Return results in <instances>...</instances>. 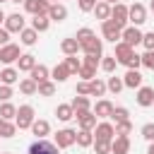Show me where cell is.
<instances>
[{
    "label": "cell",
    "instance_id": "6da1fadb",
    "mask_svg": "<svg viewBox=\"0 0 154 154\" xmlns=\"http://www.w3.org/2000/svg\"><path fill=\"white\" fill-rule=\"evenodd\" d=\"M34 120H36V118H34V106L22 103V106L17 108V116H14V125H17V130H29Z\"/></svg>",
    "mask_w": 154,
    "mask_h": 154
},
{
    "label": "cell",
    "instance_id": "7a4b0ae2",
    "mask_svg": "<svg viewBox=\"0 0 154 154\" xmlns=\"http://www.w3.org/2000/svg\"><path fill=\"white\" fill-rule=\"evenodd\" d=\"M91 132H94V142H113V137H116L113 125H111V123H106V120L96 123V128H94Z\"/></svg>",
    "mask_w": 154,
    "mask_h": 154
},
{
    "label": "cell",
    "instance_id": "3957f363",
    "mask_svg": "<svg viewBox=\"0 0 154 154\" xmlns=\"http://www.w3.org/2000/svg\"><path fill=\"white\" fill-rule=\"evenodd\" d=\"M111 22L118 29H125L128 26V5H123V2L111 5Z\"/></svg>",
    "mask_w": 154,
    "mask_h": 154
},
{
    "label": "cell",
    "instance_id": "277c9868",
    "mask_svg": "<svg viewBox=\"0 0 154 154\" xmlns=\"http://www.w3.org/2000/svg\"><path fill=\"white\" fill-rule=\"evenodd\" d=\"M128 22H132V26H140L147 22V7L142 2H135L128 7Z\"/></svg>",
    "mask_w": 154,
    "mask_h": 154
},
{
    "label": "cell",
    "instance_id": "5b68a950",
    "mask_svg": "<svg viewBox=\"0 0 154 154\" xmlns=\"http://www.w3.org/2000/svg\"><path fill=\"white\" fill-rule=\"evenodd\" d=\"M75 135H77V130L63 128V130H58V132H55L53 144H55L58 149H67V147H72V144H75Z\"/></svg>",
    "mask_w": 154,
    "mask_h": 154
},
{
    "label": "cell",
    "instance_id": "8992f818",
    "mask_svg": "<svg viewBox=\"0 0 154 154\" xmlns=\"http://www.w3.org/2000/svg\"><path fill=\"white\" fill-rule=\"evenodd\" d=\"M120 41L123 43H128L130 48H135L137 43H142V31H140V26H125L123 31H120Z\"/></svg>",
    "mask_w": 154,
    "mask_h": 154
},
{
    "label": "cell",
    "instance_id": "52a82bcc",
    "mask_svg": "<svg viewBox=\"0 0 154 154\" xmlns=\"http://www.w3.org/2000/svg\"><path fill=\"white\" fill-rule=\"evenodd\" d=\"M19 55H22V53H19V46H17V43H7V46L0 48V63H5V65L17 63Z\"/></svg>",
    "mask_w": 154,
    "mask_h": 154
},
{
    "label": "cell",
    "instance_id": "ba28073f",
    "mask_svg": "<svg viewBox=\"0 0 154 154\" xmlns=\"http://www.w3.org/2000/svg\"><path fill=\"white\" fill-rule=\"evenodd\" d=\"M5 29H7L10 34H19V31L24 29V14H19V12L7 14V17H5Z\"/></svg>",
    "mask_w": 154,
    "mask_h": 154
},
{
    "label": "cell",
    "instance_id": "9c48e42d",
    "mask_svg": "<svg viewBox=\"0 0 154 154\" xmlns=\"http://www.w3.org/2000/svg\"><path fill=\"white\" fill-rule=\"evenodd\" d=\"M120 31L123 29H118L111 19H106V22H101V34H103V38L106 41H111V43H118L120 41Z\"/></svg>",
    "mask_w": 154,
    "mask_h": 154
},
{
    "label": "cell",
    "instance_id": "30bf717a",
    "mask_svg": "<svg viewBox=\"0 0 154 154\" xmlns=\"http://www.w3.org/2000/svg\"><path fill=\"white\" fill-rule=\"evenodd\" d=\"M24 10L29 12V14H48V10H51V2L48 0H26L24 2Z\"/></svg>",
    "mask_w": 154,
    "mask_h": 154
},
{
    "label": "cell",
    "instance_id": "8fae6325",
    "mask_svg": "<svg viewBox=\"0 0 154 154\" xmlns=\"http://www.w3.org/2000/svg\"><path fill=\"white\" fill-rule=\"evenodd\" d=\"M29 154H58V147L48 140H36V142H31Z\"/></svg>",
    "mask_w": 154,
    "mask_h": 154
},
{
    "label": "cell",
    "instance_id": "7c38bea8",
    "mask_svg": "<svg viewBox=\"0 0 154 154\" xmlns=\"http://www.w3.org/2000/svg\"><path fill=\"white\" fill-rule=\"evenodd\" d=\"M75 118H77L79 130H94L96 128V116L91 111H79V113H75Z\"/></svg>",
    "mask_w": 154,
    "mask_h": 154
},
{
    "label": "cell",
    "instance_id": "4fadbf2b",
    "mask_svg": "<svg viewBox=\"0 0 154 154\" xmlns=\"http://www.w3.org/2000/svg\"><path fill=\"white\" fill-rule=\"evenodd\" d=\"M135 101H137L142 108H149V106H154V89H152V87H140V89H137V96H135Z\"/></svg>",
    "mask_w": 154,
    "mask_h": 154
},
{
    "label": "cell",
    "instance_id": "5bb4252c",
    "mask_svg": "<svg viewBox=\"0 0 154 154\" xmlns=\"http://www.w3.org/2000/svg\"><path fill=\"white\" fill-rule=\"evenodd\" d=\"M91 113H94L96 118H111V113H113V103H111L108 99H99Z\"/></svg>",
    "mask_w": 154,
    "mask_h": 154
},
{
    "label": "cell",
    "instance_id": "9a60e30c",
    "mask_svg": "<svg viewBox=\"0 0 154 154\" xmlns=\"http://www.w3.org/2000/svg\"><path fill=\"white\" fill-rule=\"evenodd\" d=\"M82 51H84V55H96V58H101V55H103V43H101V38L94 36L89 43L82 46Z\"/></svg>",
    "mask_w": 154,
    "mask_h": 154
},
{
    "label": "cell",
    "instance_id": "2e32d148",
    "mask_svg": "<svg viewBox=\"0 0 154 154\" xmlns=\"http://www.w3.org/2000/svg\"><path fill=\"white\" fill-rule=\"evenodd\" d=\"M123 84H125L128 89H140V87H142V75H140V70H128L125 77H123Z\"/></svg>",
    "mask_w": 154,
    "mask_h": 154
},
{
    "label": "cell",
    "instance_id": "e0dca14e",
    "mask_svg": "<svg viewBox=\"0 0 154 154\" xmlns=\"http://www.w3.org/2000/svg\"><path fill=\"white\" fill-rule=\"evenodd\" d=\"M29 130L36 135V140H46V135L51 132V123L38 118V120H34V123H31V128H29Z\"/></svg>",
    "mask_w": 154,
    "mask_h": 154
},
{
    "label": "cell",
    "instance_id": "ac0fdd59",
    "mask_svg": "<svg viewBox=\"0 0 154 154\" xmlns=\"http://www.w3.org/2000/svg\"><path fill=\"white\" fill-rule=\"evenodd\" d=\"M130 152V137H113L111 142V154H128Z\"/></svg>",
    "mask_w": 154,
    "mask_h": 154
},
{
    "label": "cell",
    "instance_id": "d6986e66",
    "mask_svg": "<svg viewBox=\"0 0 154 154\" xmlns=\"http://www.w3.org/2000/svg\"><path fill=\"white\" fill-rule=\"evenodd\" d=\"M48 19H51V22H65V19H67V7L60 5V2L51 5V10H48Z\"/></svg>",
    "mask_w": 154,
    "mask_h": 154
},
{
    "label": "cell",
    "instance_id": "ffe728a7",
    "mask_svg": "<svg viewBox=\"0 0 154 154\" xmlns=\"http://www.w3.org/2000/svg\"><path fill=\"white\" fill-rule=\"evenodd\" d=\"M34 67H36V58H34L31 53H22L19 60H17V70H19V72H31Z\"/></svg>",
    "mask_w": 154,
    "mask_h": 154
},
{
    "label": "cell",
    "instance_id": "44dd1931",
    "mask_svg": "<svg viewBox=\"0 0 154 154\" xmlns=\"http://www.w3.org/2000/svg\"><path fill=\"white\" fill-rule=\"evenodd\" d=\"M132 53H135V48H130L128 43L118 41V43H116V53H113V58H116L118 63H125V60H128V58H130Z\"/></svg>",
    "mask_w": 154,
    "mask_h": 154
},
{
    "label": "cell",
    "instance_id": "7402d4cb",
    "mask_svg": "<svg viewBox=\"0 0 154 154\" xmlns=\"http://www.w3.org/2000/svg\"><path fill=\"white\" fill-rule=\"evenodd\" d=\"M48 26H51V19H48V14H36V17L31 19V29H34L36 34H43V31H48Z\"/></svg>",
    "mask_w": 154,
    "mask_h": 154
},
{
    "label": "cell",
    "instance_id": "603a6c76",
    "mask_svg": "<svg viewBox=\"0 0 154 154\" xmlns=\"http://www.w3.org/2000/svg\"><path fill=\"white\" fill-rule=\"evenodd\" d=\"M29 75H31V79H34L36 84H41V82H46V79L51 77V70H48L46 65H41V63H36V67H34V70H31Z\"/></svg>",
    "mask_w": 154,
    "mask_h": 154
},
{
    "label": "cell",
    "instance_id": "cb8c5ba5",
    "mask_svg": "<svg viewBox=\"0 0 154 154\" xmlns=\"http://www.w3.org/2000/svg\"><path fill=\"white\" fill-rule=\"evenodd\" d=\"M14 82H19V70H14V67H5V70L0 72V84L12 87Z\"/></svg>",
    "mask_w": 154,
    "mask_h": 154
},
{
    "label": "cell",
    "instance_id": "d4e9b609",
    "mask_svg": "<svg viewBox=\"0 0 154 154\" xmlns=\"http://www.w3.org/2000/svg\"><path fill=\"white\" fill-rule=\"evenodd\" d=\"M75 144L77 147H91L94 144V132L91 130H79L75 135Z\"/></svg>",
    "mask_w": 154,
    "mask_h": 154
},
{
    "label": "cell",
    "instance_id": "484cf974",
    "mask_svg": "<svg viewBox=\"0 0 154 154\" xmlns=\"http://www.w3.org/2000/svg\"><path fill=\"white\" fill-rule=\"evenodd\" d=\"M60 51H63L65 55H77V51H79L77 38H75V36H72V38H63V41H60Z\"/></svg>",
    "mask_w": 154,
    "mask_h": 154
},
{
    "label": "cell",
    "instance_id": "4316f807",
    "mask_svg": "<svg viewBox=\"0 0 154 154\" xmlns=\"http://www.w3.org/2000/svg\"><path fill=\"white\" fill-rule=\"evenodd\" d=\"M94 14H96V19H101V22H106V19H111V5H106V2H96L94 5V10H91Z\"/></svg>",
    "mask_w": 154,
    "mask_h": 154
},
{
    "label": "cell",
    "instance_id": "83f0119b",
    "mask_svg": "<svg viewBox=\"0 0 154 154\" xmlns=\"http://www.w3.org/2000/svg\"><path fill=\"white\" fill-rule=\"evenodd\" d=\"M19 41H22V43H24V46H34V43H36V41H38V34H36V31H34V29H31V26H29V29H26V26H24V29H22V31H19Z\"/></svg>",
    "mask_w": 154,
    "mask_h": 154
},
{
    "label": "cell",
    "instance_id": "f1b7e54d",
    "mask_svg": "<svg viewBox=\"0 0 154 154\" xmlns=\"http://www.w3.org/2000/svg\"><path fill=\"white\" fill-rule=\"evenodd\" d=\"M103 94H106V82L99 79V77H94L89 82V96H103Z\"/></svg>",
    "mask_w": 154,
    "mask_h": 154
},
{
    "label": "cell",
    "instance_id": "f546056e",
    "mask_svg": "<svg viewBox=\"0 0 154 154\" xmlns=\"http://www.w3.org/2000/svg\"><path fill=\"white\" fill-rule=\"evenodd\" d=\"M55 116H58V120L67 123V120H72V118H75V111H72V106H70V103H60V106L55 108Z\"/></svg>",
    "mask_w": 154,
    "mask_h": 154
},
{
    "label": "cell",
    "instance_id": "4dcf8cb0",
    "mask_svg": "<svg viewBox=\"0 0 154 154\" xmlns=\"http://www.w3.org/2000/svg\"><path fill=\"white\" fill-rule=\"evenodd\" d=\"M14 116H17V106L10 103V101H2L0 103V118L2 120H14Z\"/></svg>",
    "mask_w": 154,
    "mask_h": 154
},
{
    "label": "cell",
    "instance_id": "1f68e13d",
    "mask_svg": "<svg viewBox=\"0 0 154 154\" xmlns=\"http://www.w3.org/2000/svg\"><path fill=\"white\" fill-rule=\"evenodd\" d=\"M17 135V125H14V120H2L0 118V137H14Z\"/></svg>",
    "mask_w": 154,
    "mask_h": 154
},
{
    "label": "cell",
    "instance_id": "d6a6232c",
    "mask_svg": "<svg viewBox=\"0 0 154 154\" xmlns=\"http://www.w3.org/2000/svg\"><path fill=\"white\" fill-rule=\"evenodd\" d=\"M94 36H96V34H94L89 26H82V29H77V36H75V38H77V43H79V51H82V46H84V43H89Z\"/></svg>",
    "mask_w": 154,
    "mask_h": 154
},
{
    "label": "cell",
    "instance_id": "836d02e7",
    "mask_svg": "<svg viewBox=\"0 0 154 154\" xmlns=\"http://www.w3.org/2000/svg\"><path fill=\"white\" fill-rule=\"evenodd\" d=\"M123 87H125L123 84V77H116V75L108 77V82H106V91H111V94H120Z\"/></svg>",
    "mask_w": 154,
    "mask_h": 154
},
{
    "label": "cell",
    "instance_id": "e575fe53",
    "mask_svg": "<svg viewBox=\"0 0 154 154\" xmlns=\"http://www.w3.org/2000/svg\"><path fill=\"white\" fill-rule=\"evenodd\" d=\"M36 94H38V96H53V94H55V82L46 79V82L36 84Z\"/></svg>",
    "mask_w": 154,
    "mask_h": 154
},
{
    "label": "cell",
    "instance_id": "d590c367",
    "mask_svg": "<svg viewBox=\"0 0 154 154\" xmlns=\"http://www.w3.org/2000/svg\"><path fill=\"white\" fill-rule=\"evenodd\" d=\"M51 77H53V82H65V79L70 77V72H67V67H65V63H60V65H55V67H53V72H51Z\"/></svg>",
    "mask_w": 154,
    "mask_h": 154
},
{
    "label": "cell",
    "instance_id": "8d00e7d4",
    "mask_svg": "<svg viewBox=\"0 0 154 154\" xmlns=\"http://www.w3.org/2000/svg\"><path fill=\"white\" fill-rule=\"evenodd\" d=\"M19 91H22L24 96H34V94H36V82H34L31 77L22 79V82H19Z\"/></svg>",
    "mask_w": 154,
    "mask_h": 154
},
{
    "label": "cell",
    "instance_id": "74e56055",
    "mask_svg": "<svg viewBox=\"0 0 154 154\" xmlns=\"http://www.w3.org/2000/svg\"><path fill=\"white\" fill-rule=\"evenodd\" d=\"M70 106H72V111H75V113H79V111H89V106H91V103H89V99H87V96H75V99L70 101Z\"/></svg>",
    "mask_w": 154,
    "mask_h": 154
},
{
    "label": "cell",
    "instance_id": "f35d334b",
    "mask_svg": "<svg viewBox=\"0 0 154 154\" xmlns=\"http://www.w3.org/2000/svg\"><path fill=\"white\" fill-rule=\"evenodd\" d=\"M99 65H101V70H103V72H108V75H111V72L116 70L118 60H116L113 55H101V63H99Z\"/></svg>",
    "mask_w": 154,
    "mask_h": 154
},
{
    "label": "cell",
    "instance_id": "ab89813d",
    "mask_svg": "<svg viewBox=\"0 0 154 154\" xmlns=\"http://www.w3.org/2000/svg\"><path fill=\"white\" fill-rule=\"evenodd\" d=\"M113 130H116V137H118V135H120V137H128V135L132 132V123H130V120H120V123H116Z\"/></svg>",
    "mask_w": 154,
    "mask_h": 154
},
{
    "label": "cell",
    "instance_id": "60d3db41",
    "mask_svg": "<svg viewBox=\"0 0 154 154\" xmlns=\"http://www.w3.org/2000/svg\"><path fill=\"white\" fill-rule=\"evenodd\" d=\"M65 67H67V72H70V75H77V72H79V67H82V63L77 60V55H67V58H65Z\"/></svg>",
    "mask_w": 154,
    "mask_h": 154
},
{
    "label": "cell",
    "instance_id": "b9f144b4",
    "mask_svg": "<svg viewBox=\"0 0 154 154\" xmlns=\"http://www.w3.org/2000/svg\"><path fill=\"white\" fill-rule=\"evenodd\" d=\"M111 118H113L116 123H120V120H130V113H128V108H125V106H113Z\"/></svg>",
    "mask_w": 154,
    "mask_h": 154
},
{
    "label": "cell",
    "instance_id": "7bdbcfd3",
    "mask_svg": "<svg viewBox=\"0 0 154 154\" xmlns=\"http://www.w3.org/2000/svg\"><path fill=\"white\" fill-rule=\"evenodd\" d=\"M77 75L82 77V82H91V79L96 77V70H94V67H87V65H82Z\"/></svg>",
    "mask_w": 154,
    "mask_h": 154
},
{
    "label": "cell",
    "instance_id": "ee69618b",
    "mask_svg": "<svg viewBox=\"0 0 154 154\" xmlns=\"http://www.w3.org/2000/svg\"><path fill=\"white\" fill-rule=\"evenodd\" d=\"M140 132H142V137H144L147 142H154V123H144Z\"/></svg>",
    "mask_w": 154,
    "mask_h": 154
},
{
    "label": "cell",
    "instance_id": "f6af8a7d",
    "mask_svg": "<svg viewBox=\"0 0 154 154\" xmlns=\"http://www.w3.org/2000/svg\"><path fill=\"white\" fill-rule=\"evenodd\" d=\"M123 65H125L128 70H137V67L142 65V60H140V55H137V53H132V55H130V58H128Z\"/></svg>",
    "mask_w": 154,
    "mask_h": 154
},
{
    "label": "cell",
    "instance_id": "bcb514c9",
    "mask_svg": "<svg viewBox=\"0 0 154 154\" xmlns=\"http://www.w3.org/2000/svg\"><path fill=\"white\" fill-rule=\"evenodd\" d=\"M140 60H142L144 67L154 70V51H144V55H140Z\"/></svg>",
    "mask_w": 154,
    "mask_h": 154
},
{
    "label": "cell",
    "instance_id": "7dc6e473",
    "mask_svg": "<svg viewBox=\"0 0 154 154\" xmlns=\"http://www.w3.org/2000/svg\"><path fill=\"white\" fill-rule=\"evenodd\" d=\"M91 147L96 154H111V142H94Z\"/></svg>",
    "mask_w": 154,
    "mask_h": 154
},
{
    "label": "cell",
    "instance_id": "c3c4849f",
    "mask_svg": "<svg viewBox=\"0 0 154 154\" xmlns=\"http://www.w3.org/2000/svg\"><path fill=\"white\" fill-rule=\"evenodd\" d=\"M142 46H144L147 51H154V31L142 34Z\"/></svg>",
    "mask_w": 154,
    "mask_h": 154
},
{
    "label": "cell",
    "instance_id": "681fc988",
    "mask_svg": "<svg viewBox=\"0 0 154 154\" xmlns=\"http://www.w3.org/2000/svg\"><path fill=\"white\" fill-rule=\"evenodd\" d=\"M75 91H77V96H89V82H77V87H75Z\"/></svg>",
    "mask_w": 154,
    "mask_h": 154
},
{
    "label": "cell",
    "instance_id": "f907efd6",
    "mask_svg": "<svg viewBox=\"0 0 154 154\" xmlns=\"http://www.w3.org/2000/svg\"><path fill=\"white\" fill-rule=\"evenodd\" d=\"M12 87H7V84H0V101H10L12 99Z\"/></svg>",
    "mask_w": 154,
    "mask_h": 154
},
{
    "label": "cell",
    "instance_id": "816d5d0a",
    "mask_svg": "<svg viewBox=\"0 0 154 154\" xmlns=\"http://www.w3.org/2000/svg\"><path fill=\"white\" fill-rule=\"evenodd\" d=\"M96 2H99V0H77V5H79V10H82V12H91Z\"/></svg>",
    "mask_w": 154,
    "mask_h": 154
},
{
    "label": "cell",
    "instance_id": "f5cc1de1",
    "mask_svg": "<svg viewBox=\"0 0 154 154\" xmlns=\"http://www.w3.org/2000/svg\"><path fill=\"white\" fill-rule=\"evenodd\" d=\"M99 63H101V58H96V55H84V63L82 65H87V67H99Z\"/></svg>",
    "mask_w": 154,
    "mask_h": 154
},
{
    "label": "cell",
    "instance_id": "db71d44e",
    "mask_svg": "<svg viewBox=\"0 0 154 154\" xmlns=\"http://www.w3.org/2000/svg\"><path fill=\"white\" fill-rule=\"evenodd\" d=\"M7 43H10V31H7L5 26H0V48L7 46Z\"/></svg>",
    "mask_w": 154,
    "mask_h": 154
},
{
    "label": "cell",
    "instance_id": "11a10c76",
    "mask_svg": "<svg viewBox=\"0 0 154 154\" xmlns=\"http://www.w3.org/2000/svg\"><path fill=\"white\" fill-rule=\"evenodd\" d=\"M5 17H7V14H5V12H2V7H0V24H5Z\"/></svg>",
    "mask_w": 154,
    "mask_h": 154
},
{
    "label": "cell",
    "instance_id": "9f6ffc18",
    "mask_svg": "<svg viewBox=\"0 0 154 154\" xmlns=\"http://www.w3.org/2000/svg\"><path fill=\"white\" fill-rule=\"evenodd\" d=\"M147 154H154V142H149V149H147Z\"/></svg>",
    "mask_w": 154,
    "mask_h": 154
},
{
    "label": "cell",
    "instance_id": "6f0895ef",
    "mask_svg": "<svg viewBox=\"0 0 154 154\" xmlns=\"http://www.w3.org/2000/svg\"><path fill=\"white\" fill-rule=\"evenodd\" d=\"M101 2H106V5H116L118 0H101Z\"/></svg>",
    "mask_w": 154,
    "mask_h": 154
},
{
    "label": "cell",
    "instance_id": "680465c9",
    "mask_svg": "<svg viewBox=\"0 0 154 154\" xmlns=\"http://www.w3.org/2000/svg\"><path fill=\"white\" fill-rule=\"evenodd\" d=\"M10 2H26V0H10Z\"/></svg>",
    "mask_w": 154,
    "mask_h": 154
},
{
    "label": "cell",
    "instance_id": "91938a15",
    "mask_svg": "<svg viewBox=\"0 0 154 154\" xmlns=\"http://www.w3.org/2000/svg\"><path fill=\"white\" fill-rule=\"evenodd\" d=\"M48 2H51V5H55V2H58V0H48Z\"/></svg>",
    "mask_w": 154,
    "mask_h": 154
},
{
    "label": "cell",
    "instance_id": "94428289",
    "mask_svg": "<svg viewBox=\"0 0 154 154\" xmlns=\"http://www.w3.org/2000/svg\"><path fill=\"white\" fill-rule=\"evenodd\" d=\"M152 12H154V0H152Z\"/></svg>",
    "mask_w": 154,
    "mask_h": 154
},
{
    "label": "cell",
    "instance_id": "6125c7cd",
    "mask_svg": "<svg viewBox=\"0 0 154 154\" xmlns=\"http://www.w3.org/2000/svg\"><path fill=\"white\" fill-rule=\"evenodd\" d=\"M0 2H10V0H0Z\"/></svg>",
    "mask_w": 154,
    "mask_h": 154
},
{
    "label": "cell",
    "instance_id": "be15d7a7",
    "mask_svg": "<svg viewBox=\"0 0 154 154\" xmlns=\"http://www.w3.org/2000/svg\"><path fill=\"white\" fill-rule=\"evenodd\" d=\"M0 154H10V152H0Z\"/></svg>",
    "mask_w": 154,
    "mask_h": 154
}]
</instances>
